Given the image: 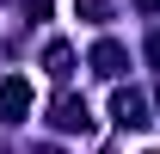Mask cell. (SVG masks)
Returning a JSON list of instances; mask_svg holds the SVG:
<instances>
[{
  "label": "cell",
  "instance_id": "1",
  "mask_svg": "<svg viewBox=\"0 0 160 154\" xmlns=\"http://www.w3.org/2000/svg\"><path fill=\"white\" fill-rule=\"evenodd\" d=\"M49 123H56V130H68V136H86V130H92V111H86V99L62 93L56 105H49Z\"/></svg>",
  "mask_w": 160,
  "mask_h": 154
},
{
  "label": "cell",
  "instance_id": "2",
  "mask_svg": "<svg viewBox=\"0 0 160 154\" xmlns=\"http://www.w3.org/2000/svg\"><path fill=\"white\" fill-rule=\"evenodd\" d=\"M25 111H31V80H25V74H6V80H0V123H19Z\"/></svg>",
  "mask_w": 160,
  "mask_h": 154
},
{
  "label": "cell",
  "instance_id": "3",
  "mask_svg": "<svg viewBox=\"0 0 160 154\" xmlns=\"http://www.w3.org/2000/svg\"><path fill=\"white\" fill-rule=\"evenodd\" d=\"M111 117H117L123 130H142V123H148V99L129 93V86H117V93H111Z\"/></svg>",
  "mask_w": 160,
  "mask_h": 154
},
{
  "label": "cell",
  "instance_id": "4",
  "mask_svg": "<svg viewBox=\"0 0 160 154\" xmlns=\"http://www.w3.org/2000/svg\"><path fill=\"white\" fill-rule=\"evenodd\" d=\"M123 62H129V56H123V43H99V49H92V68H99L105 80H117Z\"/></svg>",
  "mask_w": 160,
  "mask_h": 154
},
{
  "label": "cell",
  "instance_id": "5",
  "mask_svg": "<svg viewBox=\"0 0 160 154\" xmlns=\"http://www.w3.org/2000/svg\"><path fill=\"white\" fill-rule=\"evenodd\" d=\"M43 68H49V74H56V80H68V74H74V49H68V43H49V49H43Z\"/></svg>",
  "mask_w": 160,
  "mask_h": 154
},
{
  "label": "cell",
  "instance_id": "6",
  "mask_svg": "<svg viewBox=\"0 0 160 154\" xmlns=\"http://www.w3.org/2000/svg\"><path fill=\"white\" fill-rule=\"evenodd\" d=\"M74 13H80V19H92V25L111 19V6H105V0H74Z\"/></svg>",
  "mask_w": 160,
  "mask_h": 154
},
{
  "label": "cell",
  "instance_id": "7",
  "mask_svg": "<svg viewBox=\"0 0 160 154\" xmlns=\"http://www.w3.org/2000/svg\"><path fill=\"white\" fill-rule=\"evenodd\" d=\"M136 6H142V13H160V0H136Z\"/></svg>",
  "mask_w": 160,
  "mask_h": 154
},
{
  "label": "cell",
  "instance_id": "8",
  "mask_svg": "<svg viewBox=\"0 0 160 154\" xmlns=\"http://www.w3.org/2000/svg\"><path fill=\"white\" fill-rule=\"evenodd\" d=\"M148 56H154V62H160V37H154V43H148Z\"/></svg>",
  "mask_w": 160,
  "mask_h": 154
}]
</instances>
